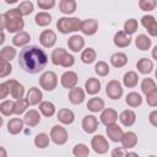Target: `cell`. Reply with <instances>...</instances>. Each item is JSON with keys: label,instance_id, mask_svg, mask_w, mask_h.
Instances as JSON below:
<instances>
[{"label": "cell", "instance_id": "obj_1", "mask_svg": "<svg viewBox=\"0 0 157 157\" xmlns=\"http://www.w3.org/2000/svg\"><path fill=\"white\" fill-rule=\"evenodd\" d=\"M20 66L29 74L40 72L48 64V56L43 49L37 45L25 47L18 56Z\"/></svg>", "mask_w": 157, "mask_h": 157}, {"label": "cell", "instance_id": "obj_2", "mask_svg": "<svg viewBox=\"0 0 157 157\" xmlns=\"http://www.w3.org/2000/svg\"><path fill=\"white\" fill-rule=\"evenodd\" d=\"M82 21L78 17H60L56 22V28L59 32L67 34L71 32H76L81 28Z\"/></svg>", "mask_w": 157, "mask_h": 157}, {"label": "cell", "instance_id": "obj_3", "mask_svg": "<svg viewBox=\"0 0 157 157\" xmlns=\"http://www.w3.org/2000/svg\"><path fill=\"white\" fill-rule=\"evenodd\" d=\"M0 21H1V31L7 29L10 33H20L22 32L25 27V22L22 18H6L4 13L0 15Z\"/></svg>", "mask_w": 157, "mask_h": 157}, {"label": "cell", "instance_id": "obj_4", "mask_svg": "<svg viewBox=\"0 0 157 157\" xmlns=\"http://www.w3.org/2000/svg\"><path fill=\"white\" fill-rule=\"evenodd\" d=\"M39 85L45 91H53L58 85V76L53 71H45L39 77Z\"/></svg>", "mask_w": 157, "mask_h": 157}, {"label": "cell", "instance_id": "obj_5", "mask_svg": "<svg viewBox=\"0 0 157 157\" xmlns=\"http://www.w3.org/2000/svg\"><path fill=\"white\" fill-rule=\"evenodd\" d=\"M91 147L98 155H104L109 150V144L103 135H94L91 140Z\"/></svg>", "mask_w": 157, "mask_h": 157}, {"label": "cell", "instance_id": "obj_6", "mask_svg": "<svg viewBox=\"0 0 157 157\" xmlns=\"http://www.w3.org/2000/svg\"><path fill=\"white\" fill-rule=\"evenodd\" d=\"M50 139L56 145H64L67 141V131L61 125H54L50 130Z\"/></svg>", "mask_w": 157, "mask_h": 157}, {"label": "cell", "instance_id": "obj_7", "mask_svg": "<svg viewBox=\"0 0 157 157\" xmlns=\"http://www.w3.org/2000/svg\"><path fill=\"white\" fill-rule=\"evenodd\" d=\"M105 93L110 99H119L123 96V86L118 80H110L105 86Z\"/></svg>", "mask_w": 157, "mask_h": 157}, {"label": "cell", "instance_id": "obj_8", "mask_svg": "<svg viewBox=\"0 0 157 157\" xmlns=\"http://www.w3.org/2000/svg\"><path fill=\"white\" fill-rule=\"evenodd\" d=\"M5 83L9 87L10 94H11L12 98H15L17 101V99H21L23 97V94H25V87L18 81H16V80H7V81H5Z\"/></svg>", "mask_w": 157, "mask_h": 157}, {"label": "cell", "instance_id": "obj_9", "mask_svg": "<svg viewBox=\"0 0 157 157\" xmlns=\"http://www.w3.org/2000/svg\"><path fill=\"white\" fill-rule=\"evenodd\" d=\"M77 81H78V78H77V74L75 71H65L61 75V78H60V82H61L63 87L69 88V90L76 87Z\"/></svg>", "mask_w": 157, "mask_h": 157}, {"label": "cell", "instance_id": "obj_10", "mask_svg": "<svg viewBox=\"0 0 157 157\" xmlns=\"http://www.w3.org/2000/svg\"><path fill=\"white\" fill-rule=\"evenodd\" d=\"M99 118H101V121H102L105 126H109V125L117 124V120H118V113H117L113 108H105L104 110H102Z\"/></svg>", "mask_w": 157, "mask_h": 157}, {"label": "cell", "instance_id": "obj_11", "mask_svg": "<svg viewBox=\"0 0 157 157\" xmlns=\"http://www.w3.org/2000/svg\"><path fill=\"white\" fill-rule=\"evenodd\" d=\"M39 42L44 48H52L56 42V34L52 29H44L39 36Z\"/></svg>", "mask_w": 157, "mask_h": 157}, {"label": "cell", "instance_id": "obj_12", "mask_svg": "<svg viewBox=\"0 0 157 157\" xmlns=\"http://www.w3.org/2000/svg\"><path fill=\"white\" fill-rule=\"evenodd\" d=\"M141 23L147 29V32H148L150 36H153V37L157 36V21H156V18L153 16H151V15L142 16Z\"/></svg>", "mask_w": 157, "mask_h": 157}, {"label": "cell", "instance_id": "obj_13", "mask_svg": "<svg viewBox=\"0 0 157 157\" xmlns=\"http://www.w3.org/2000/svg\"><path fill=\"white\" fill-rule=\"evenodd\" d=\"M98 29V22L94 18H87L82 21L80 31L86 36H93Z\"/></svg>", "mask_w": 157, "mask_h": 157}, {"label": "cell", "instance_id": "obj_14", "mask_svg": "<svg viewBox=\"0 0 157 157\" xmlns=\"http://www.w3.org/2000/svg\"><path fill=\"white\" fill-rule=\"evenodd\" d=\"M42 98H43V93L37 87H31L29 91L26 94V99H27V102H28L29 105L40 104L42 103Z\"/></svg>", "mask_w": 157, "mask_h": 157}, {"label": "cell", "instance_id": "obj_15", "mask_svg": "<svg viewBox=\"0 0 157 157\" xmlns=\"http://www.w3.org/2000/svg\"><path fill=\"white\" fill-rule=\"evenodd\" d=\"M82 128L87 134H93L98 129V120L94 115L90 114L82 119Z\"/></svg>", "mask_w": 157, "mask_h": 157}, {"label": "cell", "instance_id": "obj_16", "mask_svg": "<svg viewBox=\"0 0 157 157\" xmlns=\"http://www.w3.org/2000/svg\"><path fill=\"white\" fill-rule=\"evenodd\" d=\"M67 45H69V49H71L74 53H78L83 49L85 47V39L82 36H78V34H74L69 38L67 40Z\"/></svg>", "mask_w": 157, "mask_h": 157}, {"label": "cell", "instance_id": "obj_17", "mask_svg": "<svg viewBox=\"0 0 157 157\" xmlns=\"http://www.w3.org/2000/svg\"><path fill=\"white\" fill-rule=\"evenodd\" d=\"M107 135L113 142H120L124 135V131L118 124H113V125L107 126Z\"/></svg>", "mask_w": 157, "mask_h": 157}, {"label": "cell", "instance_id": "obj_18", "mask_svg": "<svg viewBox=\"0 0 157 157\" xmlns=\"http://www.w3.org/2000/svg\"><path fill=\"white\" fill-rule=\"evenodd\" d=\"M113 42L114 44L118 47V48H125L128 45H130L131 43V37L125 33L124 31H119L114 34V38H113Z\"/></svg>", "mask_w": 157, "mask_h": 157}, {"label": "cell", "instance_id": "obj_19", "mask_svg": "<svg viewBox=\"0 0 157 157\" xmlns=\"http://www.w3.org/2000/svg\"><path fill=\"white\" fill-rule=\"evenodd\" d=\"M58 120L61 123V124H65V125H70L74 123L75 120V114L71 109H67V108H63V109H59L58 114Z\"/></svg>", "mask_w": 157, "mask_h": 157}, {"label": "cell", "instance_id": "obj_20", "mask_svg": "<svg viewBox=\"0 0 157 157\" xmlns=\"http://www.w3.org/2000/svg\"><path fill=\"white\" fill-rule=\"evenodd\" d=\"M23 121H25L26 125H28V126H31V128L38 125L39 121H40V114H39V112H38L37 109H29V110L25 114Z\"/></svg>", "mask_w": 157, "mask_h": 157}, {"label": "cell", "instance_id": "obj_21", "mask_svg": "<svg viewBox=\"0 0 157 157\" xmlns=\"http://www.w3.org/2000/svg\"><path fill=\"white\" fill-rule=\"evenodd\" d=\"M120 142L123 145V148H134L137 144V135L134 131H126L124 132Z\"/></svg>", "mask_w": 157, "mask_h": 157}, {"label": "cell", "instance_id": "obj_22", "mask_svg": "<svg viewBox=\"0 0 157 157\" xmlns=\"http://www.w3.org/2000/svg\"><path fill=\"white\" fill-rule=\"evenodd\" d=\"M119 120L121 121V124H123L124 126H131V125H134L135 121H136V114H135V112L131 110V109H125V110H123V112L120 113Z\"/></svg>", "mask_w": 157, "mask_h": 157}, {"label": "cell", "instance_id": "obj_23", "mask_svg": "<svg viewBox=\"0 0 157 157\" xmlns=\"http://www.w3.org/2000/svg\"><path fill=\"white\" fill-rule=\"evenodd\" d=\"M69 101L72 104H80L85 101V91L81 87H74L69 92Z\"/></svg>", "mask_w": 157, "mask_h": 157}, {"label": "cell", "instance_id": "obj_24", "mask_svg": "<svg viewBox=\"0 0 157 157\" xmlns=\"http://www.w3.org/2000/svg\"><path fill=\"white\" fill-rule=\"evenodd\" d=\"M23 124H25V121L21 120L20 118H12L7 123V131L10 134H12V135H17V134H20L22 131Z\"/></svg>", "mask_w": 157, "mask_h": 157}, {"label": "cell", "instance_id": "obj_25", "mask_svg": "<svg viewBox=\"0 0 157 157\" xmlns=\"http://www.w3.org/2000/svg\"><path fill=\"white\" fill-rule=\"evenodd\" d=\"M85 88H86V92L88 94H96L101 91V81L96 77H90L86 82H85Z\"/></svg>", "mask_w": 157, "mask_h": 157}, {"label": "cell", "instance_id": "obj_26", "mask_svg": "<svg viewBox=\"0 0 157 157\" xmlns=\"http://www.w3.org/2000/svg\"><path fill=\"white\" fill-rule=\"evenodd\" d=\"M76 5L75 0H61L59 2V9L64 15H72L76 11Z\"/></svg>", "mask_w": 157, "mask_h": 157}, {"label": "cell", "instance_id": "obj_27", "mask_svg": "<svg viewBox=\"0 0 157 157\" xmlns=\"http://www.w3.org/2000/svg\"><path fill=\"white\" fill-rule=\"evenodd\" d=\"M87 109L93 112V113H98L104 110V101L99 97H93L91 99H88L87 102Z\"/></svg>", "mask_w": 157, "mask_h": 157}, {"label": "cell", "instance_id": "obj_28", "mask_svg": "<svg viewBox=\"0 0 157 157\" xmlns=\"http://www.w3.org/2000/svg\"><path fill=\"white\" fill-rule=\"evenodd\" d=\"M29 40H31V36H29V33H27L25 31L16 33L15 37L12 38V43L15 47H25L26 44L29 43Z\"/></svg>", "mask_w": 157, "mask_h": 157}, {"label": "cell", "instance_id": "obj_29", "mask_svg": "<svg viewBox=\"0 0 157 157\" xmlns=\"http://www.w3.org/2000/svg\"><path fill=\"white\" fill-rule=\"evenodd\" d=\"M110 64L114 66V67H123L128 64V56L126 54L124 53H114L112 56H110Z\"/></svg>", "mask_w": 157, "mask_h": 157}, {"label": "cell", "instance_id": "obj_30", "mask_svg": "<svg viewBox=\"0 0 157 157\" xmlns=\"http://www.w3.org/2000/svg\"><path fill=\"white\" fill-rule=\"evenodd\" d=\"M136 67H137V70H139L141 74L147 75V74H150V72L152 71V69H153V63H152L150 59H147V58H142V59H140V60L136 63Z\"/></svg>", "mask_w": 157, "mask_h": 157}, {"label": "cell", "instance_id": "obj_31", "mask_svg": "<svg viewBox=\"0 0 157 157\" xmlns=\"http://www.w3.org/2000/svg\"><path fill=\"white\" fill-rule=\"evenodd\" d=\"M139 82V76L135 71H128L125 75H124V78H123V83L125 87L128 88H132L137 85Z\"/></svg>", "mask_w": 157, "mask_h": 157}, {"label": "cell", "instance_id": "obj_32", "mask_svg": "<svg viewBox=\"0 0 157 157\" xmlns=\"http://www.w3.org/2000/svg\"><path fill=\"white\" fill-rule=\"evenodd\" d=\"M135 44H136L137 49H140V50H147V49L151 48L152 40L146 34H139L136 37V39H135Z\"/></svg>", "mask_w": 157, "mask_h": 157}, {"label": "cell", "instance_id": "obj_33", "mask_svg": "<svg viewBox=\"0 0 157 157\" xmlns=\"http://www.w3.org/2000/svg\"><path fill=\"white\" fill-rule=\"evenodd\" d=\"M125 102H126L128 105H130L132 108L140 107L142 104V97L137 92H130V93H128V96L125 98Z\"/></svg>", "mask_w": 157, "mask_h": 157}, {"label": "cell", "instance_id": "obj_34", "mask_svg": "<svg viewBox=\"0 0 157 157\" xmlns=\"http://www.w3.org/2000/svg\"><path fill=\"white\" fill-rule=\"evenodd\" d=\"M39 112L44 117L50 118V117H53L55 114V105L49 101H44V102H42L39 104Z\"/></svg>", "mask_w": 157, "mask_h": 157}, {"label": "cell", "instance_id": "obj_35", "mask_svg": "<svg viewBox=\"0 0 157 157\" xmlns=\"http://www.w3.org/2000/svg\"><path fill=\"white\" fill-rule=\"evenodd\" d=\"M97 58V53L93 48H86L81 53V60L85 64H92Z\"/></svg>", "mask_w": 157, "mask_h": 157}, {"label": "cell", "instance_id": "obj_36", "mask_svg": "<svg viewBox=\"0 0 157 157\" xmlns=\"http://www.w3.org/2000/svg\"><path fill=\"white\" fill-rule=\"evenodd\" d=\"M50 137L49 135H47L45 132H39L34 137V145L38 147V148H45L49 146V142H50Z\"/></svg>", "mask_w": 157, "mask_h": 157}, {"label": "cell", "instance_id": "obj_37", "mask_svg": "<svg viewBox=\"0 0 157 157\" xmlns=\"http://www.w3.org/2000/svg\"><path fill=\"white\" fill-rule=\"evenodd\" d=\"M0 112L5 117H10L15 114V102L13 101H4L0 104Z\"/></svg>", "mask_w": 157, "mask_h": 157}, {"label": "cell", "instance_id": "obj_38", "mask_svg": "<svg viewBox=\"0 0 157 157\" xmlns=\"http://www.w3.org/2000/svg\"><path fill=\"white\" fill-rule=\"evenodd\" d=\"M34 21H36V23L38 25V26H40V27H45V26H48V25H50V22H52V16H50V13H48V12H38L37 15H36V17H34Z\"/></svg>", "mask_w": 157, "mask_h": 157}, {"label": "cell", "instance_id": "obj_39", "mask_svg": "<svg viewBox=\"0 0 157 157\" xmlns=\"http://www.w3.org/2000/svg\"><path fill=\"white\" fill-rule=\"evenodd\" d=\"M65 54H66V50L64 48H56V49H54L53 53H52V55H50L52 63L54 65H61V61H63Z\"/></svg>", "mask_w": 157, "mask_h": 157}, {"label": "cell", "instance_id": "obj_40", "mask_svg": "<svg viewBox=\"0 0 157 157\" xmlns=\"http://www.w3.org/2000/svg\"><path fill=\"white\" fill-rule=\"evenodd\" d=\"M16 56V49L13 47H10V45H6L1 49L0 52V58L1 60H6V61H11L13 58Z\"/></svg>", "mask_w": 157, "mask_h": 157}, {"label": "cell", "instance_id": "obj_41", "mask_svg": "<svg viewBox=\"0 0 157 157\" xmlns=\"http://www.w3.org/2000/svg\"><path fill=\"white\" fill-rule=\"evenodd\" d=\"M72 155L75 157H88L90 155V148L85 144H77L72 148Z\"/></svg>", "mask_w": 157, "mask_h": 157}, {"label": "cell", "instance_id": "obj_42", "mask_svg": "<svg viewBox=\"0 0 157 157\" xmlns=\"http://www.w3.org/2000/svg\"><path fill=\"white\" fill-rule=\"evenodd\" d=\"M157 87H156V83L152 78H144L142 82H141V91L145 93V94H148L151 93L152 91H155Z\"/></svg>", "mask_w": 157, "mask_h": 157}, {"label": "cell", "instance_id": "obj_43", "mask_svg": "<svg viewBox=\"0 0 157 157\" xmlns=\"http://www.w3.org/2000/svg\"><path fill=\"white\" fill-rule=\"evenodd\" d=\"M139 28V23L135 18H129L128 21H125L124 23V32L128 33L129 36H131L132 33H135Z\"/></svg>", "mask_w": 157, "mask_h": 157}, {"label": "cell", "instance_id": "obj_44", "mask_svg": "<svg viewBox=\"0 0 157 157\" xmlns=\"http://www.w3.org/2000/svg\"><path fill=\"white\" fill-rule=\"evenodd\" d=\"M94 72L98 75V76H107L109 74V65L105 63V61H98L96 65H94Z\"/></svg>", "mask_w": 157, "mask_h": 157}, {"label": "cell", "instance_id": "obj_45", "mask_svg": "<svg viewBox=\"0 0 157 157\" xmlns=\"http://www.w3.org/2000/svg\"><path fill=\"white\" fill-rule=\"evenodd\" d=\"M28 102L26 98H21V99H17L15 102V114L16 115H21L22 113L26 112V109L28 108Z\"/></svg>", "mask_w": 157, "mask_h": 157}, {"label": "cell", "instance_id": "obj_46", "mask_svg": "<svg viewBox=\"0 0 157 157\" xmlns=\"http://www.w3.org/2000/svg\"><path fill=\"white\" fill-rule=\"evenodd\" d=\"M157 6L156 0H140L139 1V7L144 11H152Z\"/></svg>", "mask_w": 157, "mask_h": 157}, {"label": "cell", "instance_id": "obj_47", "mask_svg": "<svg viewBox=\"0 0 157 157\" xmlns=\"http://www.w3.org/2000/svg\"><path fill=\"white\" fill-rule=\"evenodd\" d=\"M18 10L23 16H28L33 11V4L32 1H22L18 4Z\"/></svg>", "mask_w": 157, "mask_h": 157}, {"label": "cell", "instance_id": "obj_48", "mask_svg": "<svg viewBox=\"0 0 157 157\" xmlns=\"http://www.w3.org/2000/svg\"><path fill=\"white\" fill-rule=\"evenodd\" d=\"M12 71V66L10 64V61L6 60H1V69H0V77H5L9 74H11Z\"/></svg>", "mask_w": 157, "mask_h": 157}, {"label": "cell", "instance_id": "obj_49", "mask_svg": "<svg viewBox=\"0 0 157 157\" xmlns=\"http://www.w3.org/2000/svg\"><path fill=\"white\" fill-rule=\"evenodd\" d=\"M146 102L150 107H157V88L151 93L146 94Z\"/></svg>", "mask_w": 157, "mask_h": 157}, {"label": "cell", "instance_id": "obj_50", "mask_svg": "<svg viewBox=\"0 0 157 157\" xmlns=\"http://www.w3.org/2000/svg\"><path fill=\"white\" fill-rule=\"evenodd\" d=\"M5 17L6 18H22V13H21V11L18 10V7H16V9H10V10H7L5 13Z\"/></svg>", "mask_w": 157, "mask_h": 157}, {"label": "cell", "instance_id": "obj_51", "mask_svg": "<svg viewBox=\"0 0 157 157\" xmlns=\"http://www.w3.org/2000/svg\"><path fill=\"white\" fill-rule=\"evenodd\" d=\"M37 5L42 10H49V9H52V7L55 6V1L54 0H38L37 1Z\"/></svg>", "mask_w": 157, "mask_h": 157}, {"label": "cell", "instance_id": "obj_52", "mask_svg": "<svg viewBox=\"0 0 157 157\" xmlns=\"http://www.w3.org/2000/svg\"><path fill=\"white\" fill-rule=\"evenodd\" d=\"M74 64H75V58H74V55L66 53L65 56H64V59H63V61H61V66H63V67H71Z\"/></svg>", "mask_w": 157, "mask_h": 157}, {"label": "cell", "instance_id": "obj_53", "mask_svg": "<svg viewBox=\"0 0 157 157\" xmlns=\"http://www.w3.org/2000/svg\"><path fill=\"white\" fill-rule=\"evenodd\" d=\"M9 93H10V90H9V87L6 86V83H5V82L0 83V98H1V99H5Z\"/></svg>", "mask_w": 157, "mask_h": 157}, {"label": "cell", "instance_id": "obj_54", "mask_svg": "<svg viewBox=\"0 0 157 157\" xmlns=\"http://www.w3.org/2000/svg\"><path fill=\"white\" fill-rule=\"evenodd\" d=\"M125 152H124V148L123 147H115L113 151H112V157H125Z\"/></svg>", "mask_w": 157, "mask_h": 157}, {"label": "cell", "instance_id": "obj_55", "mask_svg": "<svg viewBox=\"0 0 157 157\" xmlns=\"http://www.w3.org/2000/svg\"><path fill=\"white\" fill-rule=\"evenodd\" d=\"M148 121L151 123V125L157 128V110H152L148 114Z\"/></svg>", "mask_w": 157, "mask_h": 157}, {"label": "cell", "instance_id": "obj_56", "mask_svg": "<svg viewBox=\"0 0 157 157\" xmlns=\"http://www.w3.org/2000/svg\"><path fill=\"white\" fill-rule=\"evenodd\" d=\"M152 58H153L155 60H157V45L152 49Z\"/></svg>", "mask_w": 157, "mask_h": 157}, {"label": "cell", "instance_id": "obj_57", "mask_svg": "<svg viewBox=\"0 0 157 157\" xmlns=\"http://www.w3.org/2000/svg\"><path fill=\"white\" fill-rule=\"evenodd\" d=\"M125 157H139V155L136 152H128L125 155Z\"/></svg>", "mask_w": 157, "mask_h": 157}, {"label": "cell", "instance_id": "obj_58", "mask_svg": "<svg viewBox=\"0 0 157 157\" xmlns=\"http://www.w3.org/2000/svg\"><path fill=\"white\" fill-rule=\"evenodd\" d=\"M0 151H1V157H6V150H5V147H0Z\"/></svg>", "mask_w": 157, "mask_h": 157}, {"label": "cell", "instance_id": "obj_59", "mask_svg": "<svg viewBox=\"0 0 157 157\" xmlns=\"http://www.w3.org/2000/svg\"><path fill=\"white\" fill-rule=\"evenodd\" d=\"M5 40V34H4V31H1V39H0V43H4Z\"/></svg>", "mask_w": 157, "mask_h": 157}, {"label": "cell", "instance_id": "obj_60", "mask_svg": "<svg viewBox=\"0 0 157 157\" xmlns=\"http://www.w3.org/2000/svg\"><path fill=\"white\" fill-rule=\"evenodd\" d=\"M148 157H156V156H153V155H151V156H148Z\"/></svg>", "mask_w": 157, "mask_h": 157}, {"label": "cell", "instance_id": "obj_61", "mask_svg": "<svg viewBox=\"0 0 157 157\" xmlns=\"http://www.w3.org/2000/svg\"><path fill=\"white\" fill-rule=\"evenodd\" d=\"M156 78H157V69H156Z\"/></svg>", "mask_w": 157, "mask_h": 157}]
</instances>
